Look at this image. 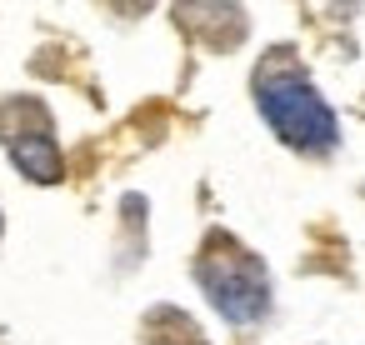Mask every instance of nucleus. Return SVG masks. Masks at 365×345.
Here are the masks:
<instances>
[{
    "instance_id": "f03ea898",
    "label": "nucleus",
    "mask_w": 365,
    "mask_h": 345,
    "mask_svg": "<svg viewBox=\"0 0 365 345\" xmlns=\"http://www.w3.org/2000/svg\"><path fill=\"white\" fill-rule=\"evenodd\" d=\"M260 115L275 125V135L295 150H330L335 145V115L300 76H265L255 86Z\"/></svg>"
},
{
    "instance_id": "7ed1b4c3",
    "label": "nucleus",
    "mask_w": 365,
    "mask_h": 345,
    "mask_svg": "<svg viewBox=\"0 0 365 345\" xmlns=\"http://www.w3.org/2000/svg\"><path fill=\"white\" fill-rule=\"evenodd\" d=\"M6 140H11V160H16L31 180H41V185L61 180V150H56V140H51L46 125H41V130H16V135H6Z\"/></svg>"
},
{
    "instance_id": "f257e3e1",
    "label": "nucleus",
    "mask_w": 365,
    "mask_h": 345,
    "mask_svg": "<svg viewBox=\"0 0 365 345\" xmlns=\"http://www.w3.org/2000/svg\"><path fill=\"white\" fill-rule=\"evenodd\" d=\"M195 275H200V285H205V295H210V305L225 315V320H235V325H250V320H260L265 315V305H270V285H265V270H260V260L255 255H245L235 240H210V250L200 255V265H195Z\"/></svg>"
}]
</instances>
